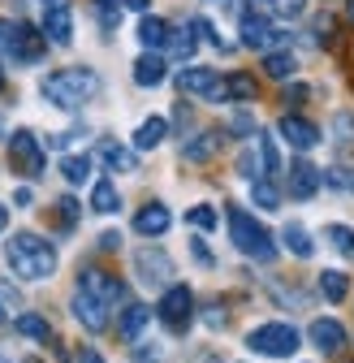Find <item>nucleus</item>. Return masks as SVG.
I'll return each mask as SVG.
<instances>
[{
  "label": "nucleus",
  "instance_id": "obj_12",
  "mask_svg": "<svg viewBox=\"0 0 354 363\" xmlns=\"http://www.w3.org/2000/svg\"><path fill=\"white\" fill-rule=\"evenodd\" d=\"M74 320L82 329H91V333H104L108 329V303H100L96 294H86V290H74Z\"/></svg>",
  "mask_w": 354,
  "mask_h": 363
},
{
  "label": "nucleus",
  "instance_id": "obj_28",
  "mask_svg": "<svg viewBox=\"0 0 354 363\" xmlns=\"http://www.w3.org/2000/svg\"><path fill=\"white\" fill-rule=\"evenodd\" d=\"M225 96H229V100H255V96H259V82H255L251 74H229V78H225Z\"/></svg>",
  "mask_w": 354,
  "mask_h": 363
},
{
  "label": "nucleus",
  "instance_id": "obj_49",
  "mask_svg": "<svg viewBox=\"0 0 354 363\" xmlns=\"http://www.w3.org/2000/svg\"><path fill=\"white\" fill-rule=\"evenodd\" d=\"M121 5H125V9H139V13H143V9H147V0H121Z\"/></svg>",
  "mask_w": 354,
  "mask_h": 363
},
{
  "label": "nucleus",
  "instance_id": "obj_2",
  "mask_svg": "<svg viewBox=\"0 0 354 363\" xmlns=\"http://www.w3.org/2000/svg\"><path fill=\"white\" fill-rule=\"evenodd\" d=\"M43 100L48 104H57V108H78V104H86L100 91V78L91 74V69H82V65H74V69H57V74H48L43 78Z\"/></svg>",
  "mask_w": 354,
  "mask_h": 363
},
{
  "label": "nucleus",
  "instance_id": "obj_17",
  "mask_svg": "<svg viewBox=\"0 0 354 363\" xmlns=\"http://www.w3.org/2000/svg\"><path fill=\"white\" fill-rule=\"evenodd\" d=\"M169 225H173V216H169L164 203H147V208H139V216H135V230H139L143 238H160Z\"/></svg>",
  "mask_w": 354,
  "mask_h": 363
},
{
  "label": "nucleus",
  "instance_id": "obj_7",
  "mask_svg": "<svg viewBox=\"0 0 354 363\" xmlns=\"http://www.w3.org/2000/svg\"><path fill=\"white\" fill-rule=\"evenodd\" d=\"M9 164L26 177H39L43 173V147L30 130H13V139H9Z\"/></svg>",
  "mask_w": 354,
  "mask_h": 363
},
{
  "label": "nucleus",
  "instance_id": "obj_1",
  "mask_svg": "<svg viewBox=\"0 0 354 363\" xmlns=\"http://www.w3.org/2000/svg\"><path fill=\"white\" fill-rule=\"evenodd\" d=\"M5 264L22 281H48L57 272V247L43 242L39 234H13L5 242Z\"/></svg>",
  "mask_w": 354,
  "mask_h": 363
},
{
  "label": "nucleus",
  "instance_id": "obj_15",
  "mask_svg": "<svg viewBox=\"0 0 354 363\" xmlns=\"http://www.w3.org/2000/svg\"><path fill=\"white\" fill-rule=\"evenodd\" d=\"M307 337L316 342V350H324V354H337V350H346V329H341V320H329V315H320V320H312V329H307Z\"/></svg>",
  "mask_w": 354,
  "mask_h": 363
},
{
  "label": "nucleus",
  "instance_id": "obj_19",
  "mask_svg": "<svg viewBox=\"0 0 354 363\" xmlns=\"http://www.w3.org/2000/svg\"><path fill=\"white\" fill-rule=\"evenodd\" d=\"M139 39H143L147 52H160V48H169L173 26H169L164 18H143V22H139Z\"/></svg>",
  "mask_w": 354,
  "mask_h": 363
},
{
  "label": "nucleus",
  "instance_id": "obj_4",
  "mask_svg": "<svg viewBox=\"0 0 354 363\" xmlns=\"http://www.w3.org/2000/svg\"><path fill=\"white\" fill-rule=\"evenodd\" d=\"M0 48H5L13 61H26L35 65L43 57V48H48V35L26 26V22H9V18H0Z\"/></svg>",
  "mask_w": 354,
  "mask_h": 363
},
{
  "label": "nucleus",
  "instance_id": "obj_26",
  "mask_svg": "<svg viewBox=\"0 0 354 363\" xmlns=\"http://www.w3.org/2000/svg\"><path fill=\"white\" fill-rule=\"evenodd\" d=\"M91 208L96 212H117L121 208V195H117V186H113L108 177H100L96 186H91Z\"/></svg>",
  "mask_w": 354,
  "mask_h": 363
},
{
  "label": "nucleus",
  "instance_id": "obj_51",
  "mask_svg": "<svg viewBox=\"0 0 354 363\" xmlns=\"http://www.w3.org/2000/svg\"><path fill=\"white\" fill-rule=\"evenodd\" d=\"M0 91H5V69H0Z\"/></svg>",
  "mask_w": 354,
  "mask_h": 363
},
{
  "label": "nucleus",
  "instance_id": "obj_24",
  "mask_svg": "<svg viewBox=\"0 0 354 363\" xmlns=\"http://www.w3.org/2000/svg\"><path fill=\"white\" fill-rule=\"evenodd\" d=\"M320 294H324L329 303H341V298L350 294V277H346L341 268H324V272H320Z\"/></svg>",
  "mask_w": 354,
  "mask_h": 363
},
{
  "label": "nucleus",
  "instance_id": "obj_32",
  "mask_svg": "<svg viewBox=\"0 0 354 363\" xmlns=\"http://www.w3.org/2000/svg\"><path fill=\"white\" fill-rule=\"evenodd\" d=\"M324 238H329L341 255H354V230H350V225H329Z\"/></svg>",
  "mask_w": 354,
  "mask_h": 363
},
{
  "label": "nucleus",
  "instance_id": "obj_31",
  "mask_svg": "<svg viewBox=\"0 0 354 363\" xmlns=\"http://www.w3.org/2000/svg\"><path fill=\"white\" fill-rule=\"evenodd\" d=\"M251 199H255L263 212H277V208H281V195H277V186H273V182H259V177L251 182Z\"/></svg>",
  "mask_w": 354,
  "mask_h": 363
},
{
  "label": "nucleus",
  "instance_id": "obj_21",
  "mask_svg": "<svg viewBox=\"0 0 354 363\" xmlns=\"http://www.w3.org/2000/svg\"><path fill=\"white\" fill-rule=\"evenodd\" d=\"M164 139H169V121H164V117H147V121L135 130V147H139V152H152V147H160Z\"/></svg>",
  "mask_w": 354,
  "mask_h": 363
},
{
  "label": "nucleus",
  "instance_id": "obj_52",
  "mask_svg": "<svg viewBox=\"0 0 354 363\" xmlns=\"http://www.w3.org/2000/svg\"><path fill=\"white\" fill-rule=\"evenodd\" d=\"M350 22H354V0H350Z\"/></svg>",
  "mask_w": 354,
  "mask_h": 363
},
{
  "label": "nucleus",
  "instance_id": "obj_38",
  "mask_svg": "<svg viewBox=\"0 0 354 363\" xmlns=\"http://www.w3.org/2000/svg\"><path fill=\"white\" fill-rule=\"evenodd\" d=\"M302 5H307V0H268V9H277L281 18H294V13H302Z\"/></svg>",
  "mask_w": 354,
  "mask_h": 363
},
{
  "label": "nucleus",
  "instance_id": "obj_5",
  "mask_svg": "<svg viewBox=\"0 0 354 363\" xmlns=\"http://www.w3.org/2000/svg\"><path fill=\"white\" fill-rule=\"evenodd\" d=\"M246 346L255 354H268V359H290L298 350V329L294 325H259L246 333Z\"/></svg>",
  "mask_w": 354,
  "mask_h": 363
},
{
  "label": "nucleus",
  "instance_id": "obj_13",
  "mask_svg": "<svg viewBox=\"0 0 354 363\" xmlns=\"http://www.w3.org/2000/svg\"><path fill=\"white\" fill-rule=\"evenodd\" d=\"M135 268H139V281L143 286H164L173 277V259L160 251V247H143L135 255Z\"/></svg>",
  "mask_w": 354,
  "mask_h": 363
},
{
  "label": "nucleus",
  "instance_id": "obj_20",
  "mask_svg": "<svg viewBox=\"0 0 354 363\" xmlns=\"http://www.w3.org/2000/svg\"><path fill=\"white\" fill-rule=\"evenodd\" d=\"M147 320H152V311H147L143 303H130V307L121 311V320H117V333H121L125 342H135V337L147 329Z\"/></svg>",
  "mask_w": 354,
  "mask_h": 363
},
{
  "label": "nucleus",
  "instance_id": "obj_3",
  "mask_svg": "<svg viewBox=\"0 0 354 363\" xmlns=\"http://www.w3.org/2000/svg\"><path fill=\"white\" fill-rule=\"evenodd\" d=\"M229 238H234V247H238L242 255H251V259H273V255H277L273 234L263 230L251 212H242V208H229Z\"/></svg>",
  "mask_w": 354,
  "mask_h": 363
},
{
  "label": "nucleus",
  "instance_id": "obj_14",
  "mask_svg": "<svg viewBox=\"0 0 354 363\" xmlns=\"http://www.w3.org/2000/svg\"><path fill=\"white\" fill-rule=\"evenodd\" d=\"M277 130H281V139H285L294 152H312V147L320 143V130H316L312 121H307V117H294V113H285Z\"/></svg>",
  "mask_w": 354,
  "mask_h": 363
},
{
  "label": "nucleus",
  "instance_id": "obj_30",
  "mask_svg": "<svg viewBox=\"0 0 354 363\" xmlns=\"http://www.w3.org/2000/svg\"><path fill=\"white\" fill-rule=\"evenodd\" d=\"M100 152H104L108 169H121V173H135V169H139V156H135V152H125V147H117V143H104Z\"/></svg>",
  "mask_w": 354,
  "mask_h": 363
},
{
  "label": "nucleus",
  "instance_id": "obj_43",
  "mask_svg": "<svg viewBox=\"0 0 354 363\" xmlns=\"http://www.w3.org/2000/svg\"><path fill=\"white\" fill-rule=\"evenodd\" d=\"M100 247H104V251H117V247H121V234H113V230H108V234L100 238Z\"/></svg>",
  "mask_w": 354,
  "mask_h": 363
},
{
  "label": "nucleus",
  "instance_id": "obj_54",
  "mask_svg": "<svg viewBox=\"0 0 354 363\" xmlns=\"http://www.w3.org/2000/svg\"><path fill=\"white\" fill-rule=\"evenodd\" d=\"M207 363H216V359H207Z\"/></svg>",
  "mask_w": 354,
  "mask_h": 363
},
{
  "label": "nucleus",
  "instance_id": "obj_46",
  "mask_svg": "<svg viewBox=\"0 0 354 363\" xmlns=\"http://www.w3.org/2000/svg\"><path fill=\"white\" fill-rule=\"evenodd\" d=\"M139 363H160V354H156V350H147V346H139Z\"/></svg>",
  "mask_w": 354,
  "mask_h": 363
},
{
  "label": "nucleus",
  "instance_id": "obj_29",
  "mask_svg": "<svg viewBox=\"0 0 354 363\" xmlns=\"http://www.w3.org/2000/svg\"><path fill=\"white\" fill-rule=\"evenodd\" d=\"M61 173H65L69 186H82V182L91 177V156H65L61 160Z\"/></svg>",
  "mask_w": 354,
  "mask_h": 363
},
{
  "label": "nucleus",
  "instance_id": "obj_18",
  "mask_svg": "<svg viewBox=\"0 0 354 363\" xmlns=\"http://www.w3.org/2000/svg\"><path fill=\"white\" fill-rule=\"evenodd\" d=\"M220 143H225V134H220V130H203L199 139H190V143L182 147V156L195 160V164H203V160H212V156L220 152Z\"/></svg>",
  "mask_w": 354,
  "mask_h": 363
},
{
  "label": "nucleus",
  "instance_id": "obj_37",
  "mask_svg": "<svg viewBox=\"0 0 354 363\" xmlns=\"http://www.w3.org/2000/svg\"><path fill=\"white\" fill-rule=\"evenodd\" d=\"M169 48H173L177 57H190V52H195V35H190V30H173Z\"/></svg>",
  "mask_w": 354,
  "mask_h": 363
},
{
  "label": "nucleus",
  "instance_id": "obj_45",
  "mask_svg": "<svg viewBox=\"0 0 354 363\" xmlns=\"http://www.w3.org/2000/svg\"><path fill=\"white\" fill-rule=\"evenodd\" d=\"M13 203L26 208V203H30V186H18V191H13Z\"/></svg>",
  "mask_w": 354,
  "mask_h": 363
},
{
  "label": "nucleus",
  "instance_id": "obj_47",
  "mask_svg": "<svg viewBox=\"0 0 354 363\" xmlns=\"http://www.w3.org/2000/svg\"><path fill=\"white\" fill-rule=\"evenodd\" d=\"M78 363H104V359H100V354H96V350H91V346H86V350H82V354H78Z\"/></svg>",
  "mask_w": 354,
  "mask_h": 363
},
{
  "label": "nucleus",
  "instance_id": "obj_22",
  "mask_svg": "<svg viewBox=\"0 0 354 363\" xmlns=\"http://www.w3.org/2000/svg\"><path fill=\"white\" fill-rule=\"evenodd\" d=\"M135 82L139 86H160L164 82V57L160 52H143L135 61Z\"/></svg>",
  "mask_w": 354,
  "mask_h": 363
},
{
  "label": "nucleus",
  "instance_id": "obj_40",
  "mask_svg": "<svg viewBox=\"0 0 354 363\" xmlns=\"http://www.w3.org/2000/svg\"><path fill=\"white\" fill-rule=\"evenodd\" d=\"M337 134L341 143H354V117H337Z\"/></svg>",
  "mask_w": 354,
  "mask_h": 363
},
{
  "label": "nucleus",
  "instance_id": "obj_25",
  "mask_svg": "<svg viewBox=\"0 0 354 363\" xmlns=\"http://www.w3.org/2000/svg\"><path fill=\"white\" fill-rule=\"evenodd\" d=\"M13 329H18L22 337H30V342H48V337H52L48 320H43V315H35V311H22L18 320H13Z\"/></svg>",
  "mask_w": 354,
  "mask_h": 363
},
{
  "label": "nucleus",
  "instance_id": "obj_23",
  "mask_svg": "<svg viewBox=\"0 0 354 363\" xmlns=\"http://www.w3.org/2000/svg\"><path fill=\"white\" fill-rule=\"evenodd\" d=\"M281 242H285V251L298 255V259H312V255H316V242H312V234H307L302 225H285V230H281Z\"/></svg>",
  "mask_w": 354,
  "mask_h": 363
},
{
  "label": "nucleus",
  "instance_id": "obj_10",
  "mask_svg": "<svg viewBox=\"0 0 354 363\" xmlns=\"http://www.w3.org/2000/svg\"><path fill=\"white\" fill-rule=\"evenodd\" d=\"M43 35L52 43H65L74 39V13H69V0H43Z\"/></svg>",
  "mask_w": 354,
  "mask_h": 363
},
{
  "label": "nucleus",
  "instance_id": "obj_36",
  "mask_svg": "<svg viewBox=\"0 0 354 363\" xmlns=\"http://www.w3.org/2000/svg\"><path fill=\"white\" fill-rule=\"evenodd\" d=\"M324 182H329V186H337V191H350L354 195V169H329Z\"/></svg>",
  "mask_w": 354,
  "mask_h": 363
},
{
  "label": "nucleus",
  "instance_id": "obj_53",
  "mask_svg": "<svg viewBox=\"0 0 354 363\" xmlns=\"http://www.w3.org/2000/svg\"><path fill=\"white\" fill-rule=\"evenodd\" d=\"M0 134H5V121H0Z\"/></svg>",
  "mask_w": 354,
  "mask_h": 363
},
{
  "label": "nucleus",
  "instance_id": "obj_16",
  "mask_svg": "<svg viewBox=\"0 0 354 363\" xmlns=\"http://www.w3.org/2000/svg\"><path fill=\"white\" fill-rule=\"evenodd\" d=\"M320 169L316 164H307V160H294V169H290V195H298V199H312L316 191H320Z\"/></svg>",
  "mask_w": 354,
  "mask_h": 363
},
{
  "label": "nucleus",
  "instance_id": "obj_8",
  "mask_svg": "<svg viewBox=\"0 0 354 363\" xmlns=\"http://www.w3.org/2000/svg\"><path fill=\"white\" fill-rule=\"evenodd\" d=\"M190 311H195V294L186 286H169L164 298H160V320L173 329V333H182L190 325Z\"/></svg>",
  "mask_w": 354,
  "mask_h": 363
},
{
  "label": "nucleus",
  "instance_id": "obj_50",
  "mask_svg": "<svg viewBox=\"0 0 354 363\" xmlns=\"http://www.w3.org/2000/svg\"><path fill=\"white\" fill-rule=\"evenodd\" d=\"M9 320V303H5V294H0V325Z\"/></svg>",
  "mask_w": 354,
  "mask_h": 363
},
{
  "label": "nucleus",
  "instance_id": "obj_11",
  "mask_svg": "<svg viewBox=\"0 0 354 363\" xmlns=\"http://www.w3.org/2000/svg\"><path fill=\"white\" fill-rule=\"evenodd\" d=\"M242 43L255 52H268L273 43H285V30L268 26V18L263 13H242Z\"/></svg>",
  "mask_w": 354,
  "mask_h": 363
},
{
  "label": "nucleus",
  "instance_id": "obj_44",
  "mask_svg": "<svg viewBox=\"0 0 354 363\" xmlns=\"http://www.w3.org/2000/svg\"><path fill=\"white\" fill-rule=\"evenodd\" d=\"M234 130H238V134H251V117H246V113H238V117H234Z\"/></svg>",
  "mask_w": 354,
  "mask_h": 363
},
{
  "label": "nucleus",
  "instance_id": "obj_33",
  "mask_svg": "<svg viewBox=\"0 0 354 363\" xmlns=\"http://www.w3.org/2000/svg\"><path fill=\"white\" fill-rule=\"evenodd\" d=\"M259 164H263V173H277V169H281V156H277V143L268 139V134H259Z\"/></svg>",
  "mask_w": 354,
  "mask_h": 363
},
{
  "label": "nucleus",
  "instance_id": "obj_41",
  "mask_svg": "<svg viewBox=\"0 0 354 363\" xmlns=\"http://www.w3.org/2000/svg\"><path fill=\"white\" fill-rule=\"evenodd\" d=\"M238 169H242V177H251V182H255V156H251V152L238 160Z\"/></svg>",
  "mask_w": 354,
  "mask_h": 363
},
{
  "label": "nucleus",
  "instance_id": "obj_6",
  "mask_svg": "<svg viewBox=\"0 0 354 363\" xmlns=\"http://www.w3.org/2000/svg\"><path fill=\"white\" fill-rule=\"evenodd\" d=\"M177 86H182V96H203V100H212V104L229 100V96H225V82H220L216 69H207V65H186L182 74H177Z\"/></svg>",
  "mask_w": 354,
  "mask_h": 363
},
{
  "label": "nucleus",
  "instance_id": "obj_9",
  "mask_svg": "<svg viewBox=\"0 0 354 363\" xmlns=\"http://www.w3.org/2000/svg\"><path fill=\"white\" fill-rule=\"evenodd\" d=\"M78 290H86V294H96L100 303H108V307H117V303H125V286L113 277V272H104V268H86L82 277H78Z\"/></svg>",
  "mask_w": 354,
  "mask_h": 363
},
{
  "label": "nucleus",
  "instance_id": "obj_42",
  "mask_svg": "<svg viewBox=\"0 0 354 363\" xmlns=\"http://www.w3.org/2000/svg\"><path fill=\"white\" fill-rule=\"evenodd\" d=\"M190 251H195V259H199V264H212V251H207V247H203V242H199V238H195V242H190Z\"/></svg>",
  "mask_w": 354,
  "mask_h": 363
},
{
  "label": "nucleus",
  "instance_id": "obj_39",
  "mask_svg": "<svg viewBox=\"0 0 354 363\" xmlns=\"http://www.w3.org/2000/svg\"><path fill=\"white\" fill-rule=\"evenodd\" d=\"M57 208H61V220H65V230H69V225H74V220H78V212H82V208H78V199H74V195H65V199H61V203H57Z\"/></svg>",
  "mask_w": 354,
  "mask_h": 363
},
{
  "label": "nucleus",
  "instance_id": "obj_27",
  "mask_svg": "<svg viewBox=\"0 0 354 363\" xmlns=\"http://www.w3.org/2000/svg\"><path fill=\"white\" fill-rule=\"evenodd\" d=\"M294 69H298V61H294L290 52H263V74H268V78L285 82V78H290Z\"/></svg>",
  "mask_w": 354,
  "mask_h": 363
},
{
  "label": "nucleus",
  "instance_id": "obj_34",
  "mask_svg": "<svg viewBox=\"0 0 354 363\" xmlns=\"http://www.w3.org/2000/svg\"><path fill=\"white\" fill-rule=\"evenodd\" d=\"M91 5H96V13H100L104 30H113V26L121 22V5H117V0H91Z\"/></svg>",
  "mask_w": 354,
  "mask_h": 363
},
{
  "label": "nucleus",
  "instance_id": "obj_48",
  "mask_svg": "<svg viewBox=\"0 0 354 363\" xmlns=\"http://www.w3.org/2000/svg\"><path fill=\"white\" fill-rule=\"evenodd\" d=\"M5 230H9V208L0 203V234H5Z\"/></svg>",
  "mask_w": 354,
  "mask_h": 363
},
{
  "label": "nucleus",
  "instance_id": "obj_35",
  "mask_svg": "<svg viewBox=\"0 0 354 363\" xmlns=\"http://www.w3.org/2000/svg\"><path fill=\"white\" fill-rule=\"evenodd\" d=\"M186 220L195 225V230H216V220H220V216H216L207 203H199V208H190V212H186Z\"/></svg>",
  "mask_w": 354,
  "mask_h": 363
},
{
  "label": "nucleus",
  "instance_id": "obj_55",
  "mask_svg": "<svg viewBox=\"0 0 354 363\" xmlns=\"http://www.w3.org/2000/svg\"><path fill=\"white\" fill-rule=\"evenodd\" d=\"M0 363H5V359H0Z\"/></svg>",
  "mask_w": 354,
  "mask_h": 363
}]
</instances>
